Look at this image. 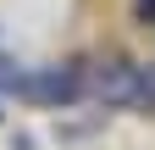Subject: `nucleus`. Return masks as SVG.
<instances>
[{"instance_id": "obj_1", "label": "nucleus", "mask_w": 155, "mask_h": 150, "mask_svg": "<svg viewBox=\"0 0 155 150\" xmlns=\"http://www.w3.org/2000/svg\"><path fill=\"white\" fill-rule=\"evenodd\" d=\"M83 95L105 111H122V106H139L144 95V67L139 61H122V56H105V61H89L83 67Z\"/></svg>"}, {"instance_id": "obj_2", "label": "nucleus", "mask_w": 155, "mask_h": 150, "mask_svg": "<svg viewBox=\"0 0 155 150\" xmlns=\"http://www.w3.org/2000/svg\"><path fill=\"white\" fill-rule=\"evenodd\" d=\"M17 95H28L33 106H67V100H78V95H83V67H72V61L33 67V72H22Z\"/></svg>"}, {"instance_id": "obj_3", "label": "nucleus", "mask_w": 155, "mask_h": 150, "mask_svg": "<svg viewBox=\"0 0 155 150\" xmlns=\"http://www.w3.org/2000/svg\"><path fill=\"white\" fill-rule=\"evenodd\" d=\"M139 106H155V67H144V95H139Z\"/></svg>"}, {"instance_id": "obj_4", "label": "nucleus", "mask_w": 155, "mask_h": 150, "mask_svg": "<svg viewBox=\"0 0 155 150\" xmlns=\"http://www.w3.org/2000/svg\"><path fill=\"white\" fill-rule=\"evenodd\" d=\"M139 11H144V17H155V0H139Z\"/></svg>"}]
</instances>
